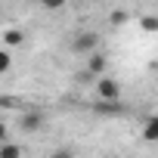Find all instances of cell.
I'll list each match as a JSON object with an SVG mask.
<instances>
[{"mask_svg":"<svg viewBox=\"0 0 158 158\" xmlns=\"http://www.w3.org/2000/svg\"><path fill=\"white\" fill-rule=\"evenodd\" d=\"M96 96H99L102 102H109V106H115V102L121 99V81H115V77H109V74H102L99 81H96Z\"/></svg>","mask_w":158,"mask_h":158,"instance_id":"cell-1","label":"cell"},{"mask_svg":"<svg viewBox=\"0 0 158 158\" xmlns=\"http://www.w3.org/2000/svg\"><path fill=\"white\" fill-rule=\"evenodd\" d=\"M71 50H74V53H81V56L96 53V50H99V34H96V31H81V34L74 37Z\"/></svg>","mask_w":158,"mask_h":158,"instance_id":"cell-2","label":"cell"},{"mask_svg":"<svg viewBox=\"0 0 158 158\" xmlns=\"http://www.w3.org/2000/svg\"><path fill=\"white\" fill-rule=\"evenodd\" d=\"M84 68H87L90 74H99V77H102V74H109V59H106V53H99V50H96V53H90V56H87V62H84Z\"/></svg>","mask_w":158,"mask_h":158,"instance_id":"cell-3","label":"cell"},{"mask_svg":"<svg viewBox=\"0 0 158 158\" xmlns=\"http://www.w3.org/2000/svg\"><path fill=\"white\" fill-rule=\"evenodd\" d=\"M19 127H22L25 133H37V130H44V115H40V112H25V115L19 118Z\"/></svg>","mask_w":158,"mask_h":158,"instance_id":"cell-4","label":"cell"},{"mask_svg":"<svg viewBox=\"0 0 158 158\" xmlns=\"http://www.w3.org/2000/svg\"><path fill=\"white\" fill-rule=\"evenodd\" d=\"M0 40H3V50H16V47H22V44H25V34H22L19 28H6Z\"/></svg>","mask_w":158,"mask_h":158,"instance_id":"cell-5","label":"cell"},{"mask_svg":"<svg viewBox=\"0 0 158 158\" xmlns=\"http://www.w3.org/2000/svg\"><path fill=\"white\" fill-rule=\"evenodd\" d=\"M143 139H146V143H155V139H158V118H155V115H149V121H146V127H143Z\"/></svg>","mask_w":158,"mask_h":158,"instance_id":"cell-6","label":"cell"},{"mask_svg":"<svg viewBox=\"0 0 158 158\" xmlns=\"http://www.w3.org/2000/svg\"><path fill=\"white\" fill-rule=\"evenodd\" d=\"M0 158H22V146L19 143H3V146H0Z\"/></svg>","mask_w":158,"mask_h":158,"instance_id":"cell-7","label":"cell"},{"mask_svg":"<svg viewBox=\"0 0 158 158\" xmlns=\"http://www.w3.org/2000/svg\"><path fill=\"white\" fill-rule=\"evenodd\" d=\"M139 28H143L146 34H155V31H158V19H155V16H139Z\"/></svg>","mask_w":158,"mask_h":158,"instance_id":"cell-8","label":"cell"},{"mask_svg":"<svg viewBox=\"0 0 158 158\" xmlns=\"http://www.w3.org/2000/svg\"><path fill=\"white\" fill-rule=\"evenodd\" d=\"M10 65H13V53L10 50H0V74H6Z\"/></svg>","mask_w":158,"mask_h":158,"instance_id":"cell-9","label":"cell"},{"mask_svg":"<svg viewBox=\"0 0 158 158\" xmlns=\"http://www.w3.org/2000/svg\"><path fill=\"white\" fill-rule=\"evenodd\" d=\"M34 3H40L44 10H62V6H65V0H34Z\"/></svg>","mask_w":158,"mask_h":158,"instance_id":"cell-10","label":"cell"},{"mask_svg":"<svg viewBox=\"0 0 158 158\" xmlns=\"http://www.w3.org/2000/svg\"><path fill=\"white\" fill-rule=\"evenodd\" d=\"M124 22H127V13L124 10H115L112 13V25H124Z\"/></svg>","mask_w":158,"mask_h":158,"instance_id":"cell-11","label":"cell"},{"mask_svg":"<svg viewBox=\"0 0 158 158\" xmlns=\"http://www.w3.org/2000/svg\"><path fill=\"white\" fill-rule=\"evenodd\" d=\"M50 158H74V152H71V149H56Z\"/></svg>","mask_w":158,"mask_h":158,"instance_id":"cell-12","label":"cell"},{"mask_svg":"<svg viewBox=\"0 0 158 158\" xmlns=\"http://www.w3.org/2000/svg\"><path fill=\"white\" fill-rule=\"evenodd\" d=\"M6 139H10V133H6V124H3V121H0V146H3Z\"/></svg>","mask_w":158,"mask_h":158,"instance_id":"cell-13","label":"cell"},{"mask_svg":"<svg viewBox=\"0 0 158 158\" xmlns=\"http://www.w3.org/2000/svg\"><path fill=\"white\" fill-rule=\"evenodd\" d=\"M106 158H118V155H106Z\"/></svg>","mask_w":158,"mask_h":158,"instance_id":"cell-14","label":"cell"},{"mask_svg":"<svg viewBox=\"0 0 158 158\" xmlns=\"http://www.w3.org/2000/svg\"><path fill=\"white\" fill-rule=\"evenodd\" d=\"M96 3H102V0H96Z\"/></svg>","mask_w":158,"mask_h":158,"instance_id":"cell-15","label":"cell"}]
</instances>
